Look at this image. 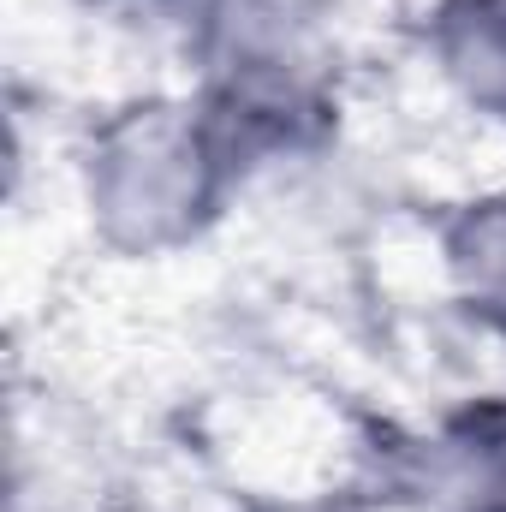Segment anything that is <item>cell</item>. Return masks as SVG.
I'll use <instances>...</instances> for the list:
<instances>
[{"mask_svg":"<svg viewBox=\"0 0 506 512\" xmlns=\"http://www.w3.org/2000/svg\"><path fill=\"white\" fill-rule=\"evenodd\" d=\"M435 268L447 304L483 340L506 346V185L471 191L435 215Z\"/></svg>","mask_w":506,"mask_h":512,"instance_id":"obj_5","label":"cell"},{"mask_svg":"<svg viewBox=\"0 0 506 512\" xmlns=\"http://www.w3.org/2000/svg\"><path fill=\"white\" fill-rule=\"evenodd\" d=\"M78 209L120 262L197 251L233 209L245 161L191 90H137L108 102L78 143Z\"/></svg>","mask_w":506,"mask_h":512,"instance_id":"obj_1","label":"cell"},{"mask_svg":"<svg viewBox=\"0 0 506 512\" xmlns=\"http://www.w3.org/2000/svg\"><path fill=\"white\" fill-rule=\"evenodd\" d=\"M191 96L233 137L245 173L310 155L340 126L346 30L334 0H185Z\"/></svg>","mask_w":506,"mask_h":512,"instance_id":"obj_2","label":"cell"},{"mask_svg":"<svg viewBox=\"0 0 506 512\" xmlns=\"http://www.w3.org/2000/svg\"><path fill=\"white\" fill-rule=\"evenodd\" d=\"M370 501L399 512H506V387L465 393L381 447Z\"/></svg>","mask_w":506,"mask_h":512,"instance_id":"obj_3","label":"cell"},{"mask_svg":"<svg viewBox=\"0 0 506 512\" xmlns=\"http://www.w3.org/2000/svg\"><path fill=\"white\" fill-rule=\"evenodd\" d=\"M239 512H376V501L346 489H304V495H251Z\"/></svg>","mask_w":506,"mask_h":512,"instance_id":"obj_6","label":"cell"},{"mask_svg":"<svg viewBox=\"0 0 506 512\" xmlns=\"http://www.w3.org/2000/svg\"><path fill=\"white\" fill-rule=\"evenodd\" d=\"M90 12H137V6H155V0H78Z\"/></svg>","mask_w":506,"mask_h":512,"instance_id":"obj_7","label":"cell"},{"mask_svg":"<svg viewBox=\"0 0 506 512\" xmlns=\"http://www.w3.org/2000/svg\"><path fill=\"white\" fill-rule=\"evenodd\" d=\"M417 42L435 84L477 126L506 131V0H429Z\"/></svg>","mask_w":506,"mask_h":512,"instance_id":"obj_4","label":"cell"}]
</instances>
